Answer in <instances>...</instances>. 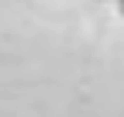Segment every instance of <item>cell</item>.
<instances>
[{"mask_svg":"<svg viewBox=\"0 0 124 117\" xmlns=\"http://www.w3.org/2000/svg\"><path fill=\"white\" fill-rule=\"evenodd\" d=\"M117 14H121V17H124V0H117Z\"/></svg>","mask_w":124,"mask_h":117,"instance_id":"obj_1","label":"cell"}]
</instances>
